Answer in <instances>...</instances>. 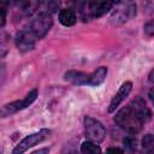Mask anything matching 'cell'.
<instances>
[{
  "label": "cell",
  "mask_w": 154,
  "mask_h": 154,
  "mask_svg": "<svg viewBox=\"0 0 154 154\" xmlns=\"http://www.w3.org/2000/svg\"><path fill=\"white\" fill-rule=\"evenodd\" d=\"M48 153H49V148H41L38 150L32 152L31 154H48Z\"/></svg>",
  "instance_id": "obj_19"
},
{
  "label": "cell",
  "mask_w": 154,
  "mask_h": 154,
  "mask_svg": "<svg viewBox=\"0 0 154 154\" xmlns=\"http://www.w3.org/2000/svg\"><path fill=\"white\" fill-rule=\"evenodd\" d=\"M106 154H124V152L118 147H111L106 150Z\"/></svg>",
  "instance_id": "obj_18"
},
{
  "label": "cell",
  "mask_w": 154,
  "mask_h": 154,
  "mask_svg": "<svg viewBox=\"0 0 154 154\" xmlns=\"http://www.w3.org/2000/svg\"><path fill=\"white\" fill-rule=\"evenodd\" d=\"M37 89H32L31 91H29V94L23 97L22 100H17V101H12L10 103H6L4 106L0 107V118H5L8 116H12L26 107H29L37 97Z\"/></svg>",
  "instance_id": "obj_4"
},
{
  "label": "cell",
  "mask_w": 154,
  "mask_h": 154,
  "mask_svg": "<svg viewBox=\"0 0 154 154\" xmlns=\"http://www.w3.org/2000/svg\"><path fill=\"white\" fill-rule=\"evenodd\" d=\"M129 106L134 109V112L137 114V117L140 118V120H141L142 123H146V122H148V120L152 118V112H150V109L147 107V105H146V102H144V100H143L142 97L136 96V97L130 102Z\"/></svg>",
  "instance_id": "obj_10"
},
{
  "label": "cell",
  "mask_w": 154,
  "mask_h": 154,
  "mask_svg": "<svg viewBox=\"0 0 154 154\" xmlns=\"http://www.w3.org/2000/svg\"><path fill=\"white\" fill-rule=\"evenodd\" d=\"M49 130L48 129H41L37 132H34L31 135H28L26 137H24L12 150V154H23L24 152H26L29 148L41 143L43 140H46L49 136Z\"/></svg>",
  "instance_id": "obj_7"
},
{
  "label": "cell",
  "mask_w": 154,
  "mask_h": 154,
  "mask_svg": "<svg viewBox=\"0 0 154 154\" xmlns=\"http://www.w3.org/2000/svg\"><path fill=\"white\" fill-rule=\"evenodd\" d=\"M6 23V8L0 7V26H4Z\"/></svg>",
  "instance_id": "obj_17"
},
{
  "label": "cell",
  "mask_w": 154,
  "mask_h": 154,
  "mask_svg": "<svg viewBox=\"0 0 154 154\" xmlns=\"http://www.w3.org/2000/svg\"><path fill=\"white\" fill-rule=\"evenodd\" d=\"M131 89H132V83L130 81H126L122 84V87L119 88V90L116 93V95L112 97V100L109 102V106H108V112L109 113L114 112L118 108V106L129 96Z\"/></svg>",
  "instance_id": "obj_9"
},
{
  "label": "cell",
  "mask_w": 154,
  "mask_h": 154,
  "mask_svg": "<svg viewBox=\"0 0 154 154\" xmlns=\"http://www.w3.org/2000/svg\"><path fill=\"white\" fill-rule=\"evenodd\" d=\"M114 122L120 129H123L124 131H126L131 135L140 132L142 129V125H143V123L140 120L137 114L134 112V109L129 105L123 107L122 109H119L116 113Z\"/></svg>",
  "instance_id": "obj_1"
},
{
  "label": "cell",
  "mask_w": 154,
  "mask_h": 154,
  "mask_svg": "<svg viewBox=\"0 0 154 154\" xmlns=\"http://www.w3.org/2000/svg\"><path fill=\"white\" fill-rule=\"evenodd\" d=\"M106 76H107V67H106V66H100V67L96 69L94 72L89 73L87 85L97 87V85H100L101 83L105 82Z\"/></svg>",
  "instance_id": "obj_12"
},
{
  "label": "cell",
  "mask_w": 154,
  "mask_h": 154,
  "mask_svg": "<svg viewBox=\"0 0 154 154\" xmlns=\"http://www.w3.org/2000/svg\"><path fill=\"white\" fill-rule=\"evenodd\" d=\"M88 76H89V73H85V72H82V71L70 70V71L65 72L64 78H65V81H67L72 84H76V85H87Z\"/></svg>",
  "instance_id": "obj_11"
},
{
  "label": "cell",
  "mask_w": 154,
  "mask_h": 154,
  "mask_svg": "<svg viewBox=\"0 0 154 154\" xmlns=\"http://www.w3.org/2000/svg\"><path fill=\"white\" fill-rule=\"evenodd\" d=\"M14 43L17 46V48L20 52H29L31 49H34L36 40L31 36V34L24 28L20 31L17 32L16 37H14Z\"/></svg>",
  "instance_id": "obj_8"
},
{
  "label": "cell",
  "mask_w": 154,
  "mask_h": 154,
  "mask_svg": "<svg viewBox=\"0 0 154 154\" xmlns=\"http://www.w3.org/2000/svg\"><path fill=\"white\" fill-rule=\"evenodd\" d=\"M136 16V5L134 2H118L112 11L109 22L113 25H120Z\"/></svg>",
  "instance_id": "obj_3"
},
{
  "label": "cell",
  "mask_w": 154,
  "mask_h": 154,
  "mask_svg": "<svg viewBox=\"0 0 154 154\" xmlns=\"http://www.w3.org/2000/svg\"><path fill=\"white\" fill-rule=\"evenodd\" d=\"M52 25H53V18H52L51 13L41 12L35 18L31 19V22L28 24V26H25V29L37 41L46 36V34L49 31Z\"/></svg>",
  "instance_id": "obj_2"
},
{
  "label": "cell",
  "mask_w": 154,
  "mask_h": 154,
  "mask_svg": "<svg viewBox=\"0 0 154 154\" xmlns=\"http://www.w3.org/2000/svg\"><path fill=\"white\" fill-rule=\"evenodd\" d=\"M144 32H146L147 35H149V36H152V35H153V32H154L153 20H150V22H148L147 24H144Z\"/></svg>",
  "instance_id": "obj_16"
},
{
  "label": "cell",
  "mask_w": 154,
  "mask_h": 154,
  "mask_svg": "<svg viewBox=\"0 0 154 154\" xmlns=\"http://www.w3.org/2000/svg\"><path fill=\"white\" fill-rule=\"evenodd\" d=\"M77 20L76 12L72 8H63L59 12V22L65 26H72Z\"/></svg>",
  "instance_id": "obj_13"
},
{
  "label": "cell",
  "mask_w": 154,
  "mask_h": 154,
  "mask_svg": "<svg viewBox=\"0 0 154 154\" xmlns=\"http://www.w3.org/2000/svg\"><path fill=\"white\" fill-rule=\"evenodd\" d=\"M113 2L108 1H91V2H85L84 8L81 10L83 19H90V18H97L107 13L109 10L113 7Z\"/></svg>",
  "instance_id": "obj_6"
},
{
  "label": "cell",
  "mask_w": 154,
  "mask_h": 154,
  "mask_svg": "<svg viewBox=\"0 0 154 154\" xmlns=\"http://www.w3.org/2000/svg\"><path fill=\"white\" fill-rule=\"evenodd\" d=\"M84 131L85 136L94 143L102 142L106 136V129L102 123L90 116L84 117Z\"/></svg>",
  "instance_id": "obj_5"
},
{
  "label": "cell",
  "mask_w": 154,
  "mask_h": 154,
  "mask_svg": "<svg viewBox=\"0 0 154 154\" xmlns=\"http://www.w3.org/2000/svg\"><path fill=\"white\" fill-rule=\"evenodd\" d=\"M142 147L148 153H152L153 152V148H154V137H153L152 134H147L142 138Z\"/></svg>",
  "instance_id": "obj_15"
},
{
  "label": "cell",
  "mask_w": 154,
  "mask_h": 154,
  "mask_svg": "<svg viewBox=\"0 0 154 154\" xmlns=\"http://www.w3.org/2000/svg\"><path fill=\"white\" fill-rule=\"evenodd\" d=\"M81 153L82 154H101V148L91 141H84L81 144Z\"/></svg>",
  "instance_id": "obj_14"
}]
</instances>
